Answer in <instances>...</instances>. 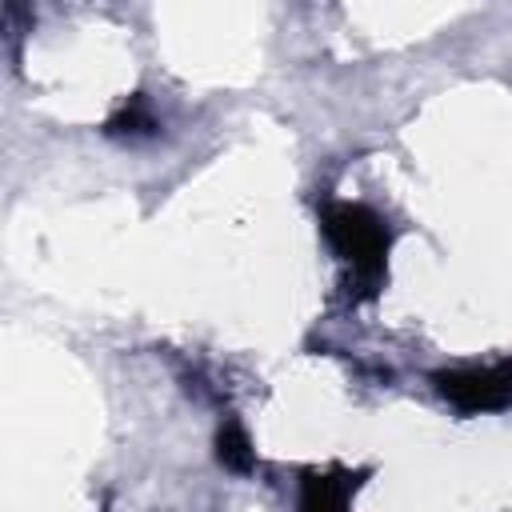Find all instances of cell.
<instances>
[{
  "label": "cell",
  "instance_id": "cell-1",
  "mask_svg": "<svg viewBox=\"0 0 512 512\" xmlns=\"http://www.w3.org/2000/svg\"><path fill=\"white\" fill-rule=\"evenodd\" d=\"M320 228L336 256L348 268V284L356 296H376L388 272V248H392V228L384 216H376L368 204L352 200H332L320 212Z\"/></svg>",
  "mask_w": 512,
  "mask_h": 512
},
{
  "label": "cell",
  "instance_id": "cell-2",
  "mask_svg": "<svg viewBox=\"0 0 512 512\" xmlns=\"http://www.w3.org/2000/svg\"><path fill=\"white\" fill-rule=\"evenodd\" d=\"M436 392L452 400L460 412H492L512 404V364H492V368H452L432 376Z\"/></svg>",
  "mask_w": 512,
  "mask_h": 512
},
{
  "label": "cell",
  "instance_id": "cell-3",
  "mask_svg": "<svg viewBox=\"0 0 512 512\" xmlns=\"http://www.w3.org/2000/svg\"><path fill=\"white\" fill-rule=\"evenodd\" d=\"M360 480L364 472H344V468L308 472L300 480V512H352L348 500L360 488Z\"/></svg>",
  "mask_w": 512,
  "mask_h": 512
},
{
  "label": "cell",
  "instance_id": "cell-4",
  "mask_svg": "<svg viewBox=\"0 0 512 512\" xmlns=\"http://www.w3.org/2000/svg\"><path fill=\"white\" fill-rule=\"evenodd\" d=\"M216 460H220L228 472H252V468H256V448H252L248 432H244L236 420L220 424V432H216Z\"/></svg>",
  "mask_w": 512,
  "mask_h": 512
},
{
  "label": "cell",
  "instance_id": "cell-5",
  "mask_svg": "<svg viewBox=\"0 0 512 512\" xmlns=\"http://www.w3.org/2000/svg\"><path fill=\"white\" fill-rule=\"evenodd\" d=\"M152 128H156V120H152L144 96H132V100L108 120V132H112V136H136V132H152Z\"/></svg>",
  "mask_w": 512,
  "mask_h": 512
}]
</instances>
